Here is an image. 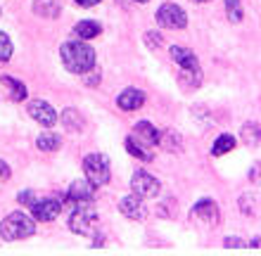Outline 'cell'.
<instances>
[{
    "label": "cell",
    "instance_id": "cell-1",
    "mask_svg": "<svg viewBox=\"0 0 261 256\" xmlns=\"http://www.w3.org/2000/svg\"><path fill=\"white\" fill-rule=\"evenodd\" d=\"M60 57H62V64L67 67V71H71V74H88L95 69V50L79 38L64 43L60 48Z\"/></svg>",
    "mask_w": 261,
    "mask_h": 256
},
{
    "label": "cell",
    "instance_id": "cell-2",
    "mask_svg": "<svg viewBox=\"0 0 261 256\" xmlns=\"http://www.w3.org/2000/svg\"><path fill=\"white\" fill-rule=\"evenodd\" d=\"M34 233H36L34 218H29L24 211H12V214L7 216V218H3V223H0V237L7 240V242L31 237Z\"/></svg>",
    "mask_w": 261,
    "mask_h": 256
},
{
    "label": "cell",
    "instance_id": "cell-3",
    "mask_svg": "<svg viewBox=\"0 0 261 256\" xmlns=\"http://www.w3.org/2000/svg\"><path fill=\"white\" fill-rule=\"evenodd\" d=\"M83 173H86V178H88L95 187L107 185L112 178L110 159H107L105 154H97V152L88 154V157L83 159Z\"/></svg>",
    "mask_w": 261,
    "mask_h": 256
},
{
    "label": "cell",
    "instance_id": "cell-4",
    "mask_svg": "<svg viewBox=\"0 0 261 256\" xmlns=\"http://www.w3.org/2000/svg\"><path fill=\"white\" fill-rule=\"evenodd\" d=\"M130 190H133V194L143 197V200H152V197H157V194L162 192V183H159L152 173L138 168V171H133V176H130Z\"/></svg>",
    "mask_w": 261,
    "mask_h": 256
},
{
    "label": "cell",
    "instance_id": "cell-5",
    "mask_svg": "<svg viewBox=\"0 0 261 256\" xmlns=\"http://www.w3.org/2000/svg\"><path fill=\"white\" fill-rule=\"evenodd\" d=\"M157 21H159V26L180 31V29L188 26V14H186V10L180 5H176V3H164V5L157 10Z\"/></svg>",
    "mask_w": 261,
    "mask_h": 256
},
{
    "label": "cell",
    "instance_id": "cell-6",
    "mask_svg": "<svg viewBox=\"0 0 261 256\" xmlns=\"http://www.w3.org/2000/svg\"><path fill=\"white\" fill-rule=\"evenodd\" d=\"M95 225H97V214L88 207H79L69 218V228L76 235H93Z\"/></svg>",
    "mask_w": 261,
    "mask_h": 256
},
{
    "label": "cell",
    "instance_id": "cell-7",
    "mask_svg": "<svg viewBox=\"0 0 261 256\" xmlns=\"http://www.w3.org/2000/svg\"><path fill=\"white\" fill-rule=\"evenodd\" d=\"M31 214H34L36 221H55L57 216L62 214V202L55 200V197H48V200H38L31 204Z\"/></svg>",
    "mask_w": 261,
    "mask_h": 256
},
{
    "label": "cell",
    "instance_id": "cell-8",
    "mask_svg": "<svg viewBox=\"0 0 261 256\" xmlns=\"http://www.w3.org/2000/svg\"><path fill=\"white\" fill-rule=\"evenodd\" d=\"M29 114L34 121H38L41 126L45 128H53L57 124V111L53 109V104H48L45 100H34V102H29Z\"/></svg>",
    "mask_w": 261,
    "mask_h": 256
},
{
    "label": "cell",
    "instance_id": "cell-9",
    "mask_svg": "<svg viewBox=\"0 0 261 256\" xmlns=\"http://www.w3.org/2000/svg\"><path fill=\"white\" fill-rule=\"evenodd\" d=\"M119 211L130 218V221H143L145 216H147V209L143 204V197H138V194H128L124 200L119 202Z\"/></svg>",
    "mask_w": 261,
    "mask_h": 256
},
{
    "label": "cell",
    "instance_id": "cell-10",
    "mask_svg": "<svg viewBox=\"0 0 261 256\" xmlns=\"http://www.w3.org/2000/svg\"><path fill=\"white\" fill-rule=\"evenodd\" d=\"M67 194H69V200L74 202V204H90L93 197H95V185H93L88 178L86 180H74Z\"/></svg>",
    "mask_w": 261,
    "mask_h": 256
},
{
    "label": "cell",
    "instance_id": "cell-11",
    "mask_svg": "<svg viewBox=\"0 0 261 256\" xmlns=\"http://www.w3.org/2000/svg\"><path fill=\"white\" fill-rule=\"evenodd\" d=\"M169 52H171V60L178 64L183 71H199V60L193 50L183 48V45H171Z\"/></svg>",
    "mask_w": 261,
    "mask_h": 256
},
{
    "label": "cell",
    "instance_id": "cell-12",
    "mask_svg": "<svg viewBox=\"0 0 261 256\" xmlns=\"http://www.w3.org/2000/svg\"><path fill=\"white\" fill-rule=\"evenodd\" d=\"M143 104H145V93L138 88H126L124 93H119V97H117V107L124 111H136V109H140Z\"/></svg>",
    "mask_w": 261,
    "mask_h": 256
},
{
    "label": "cell",
    "instance_id": "cell-13",
    "mask_svg": "<svg viewBox=\"0 0 261 256\" xmlns=\"http://www.w3.org/2000/svg\"><path fill=\"white\" fill-rule=\"evenodd\" d=\"M190 214L197 216V218H202L206 225H216V223H219V207H216V204H214V200H209V197L199 200L197 204L193 207V211H190Z\"/></svg>",
    "mask_w": 261,
    "mask_h": 256
},
{
    "label": "cell",
    "instance_id": "cell-14",
    "mask_svg": "<svg viewBox=\"0 0 261 256\" xmlns=\"http://www.w3.org/2000/svg\"><path fill=\"white\" fill-rule=\"evenodd\" d=\"M133 133H136L138 140H143L145 145H150V147L159 145V135H162V133H159L157 128H154V124H150V121H138V124L133 126Z\"/></svg>",
    "mask_w": 261,
    "mask_h": 256
},
{
    "label": "cell",
    "instance_id": "cell-15",
    "mask_svg": "<svg viewBox=\"0 0 261 256\" xmlns=\"http://www.w3.org/2000/svg\"><path fill=\"white\" fill-rule=\"evenodd\" d=\"M71 31H74V36L79 41H90V38H95V36L102 34V26L93 19H83V21H79Z\"/></svg>",
    "mask_w": 261,
    "mask_h": 256
},
{
    "label": "cell",
    "instance_id": "cell-16",
    "mask_svg": "<svg viewBox=\"0 0 261 256\" xmlns=\"http://www.w3.org/2000/svg\"><path fill=\"white\" fill-rule=\"evenodd\" d=\"M126 150H128L130 157H136L140 161H152V150L150 145H145L143 140H138L136 135H128L126 138Z\"/></svg>",
    "mask_w": 261,
    "mask_h": 256
},
{
    "label": "cell",
    "instance_id": "cell-17",
    "mask_svg": "<svg viewBox=\"0 0 261 256\" xmlns=\"http://www.w3.org/2000/svg\"><path fill=\"white\" fill-rule=\"evenodd\" d=\"M235 145H238V140H235L233 135H230V133H223V135H219V138L214 140L212 154H214V157H223V154L233 152Z\"/></svg>",
    "mask_w": 261,
    "mask_h": 256
},
{
    "label": "cell",
    "instance_id": "cell-18",
    "mask_svg": "<svg viewBox=\"0 0 261 256\" xmlns=\"http://www.w3.org/2000/svg\"><path fill=\"white\" fill-rule=\"evenodd\" d=\"M0 81L7 86V90H10V97H12L14 102H24V100L29 97V90H27V86L21 83V81H17V78H12V76H3Z\"/></svg>",
    "mask_w": 261,
    "mask_h": 256
},
{
    "label": "cell",
    "instance_id": "cell-19",
    "mask_svg": "<svg viewBox=\"0 0 261 256\" xmlns=\"http://www.w3.org/2000/svg\"><path fill=\"white\" fill-rule=\"evenodd\" d=\"M60 3L57 0H36L34 3V12L38 17H48V19H55L57 14H60Z\"/></svg>",
    "mask_w": 261,
    "mask_h": 256
},
{
    "label": "cell",
    "instance_id": "cell-20",
    "mask_svg": "<svg viewBox=\"0 0 261 256\" xmlns=\"http://www.w3.org/2000/svg\"><path fill=\"white\" fill-rule=\"evenodd\" d=\"M159 147L166 150V152H180V147H183V138H180V133L176 131H166L159 135Z\"/></svg>",
    "mask_w": 261,
    "mask_h": 256
},
{
    "label": "cell",
    "instance_id": "cell-21",
    "mask_svg": "<svg viewBox=\"0 0 261 256\" xmlns=\"http://www.w3.org/2000/svg\"><path fill=\"white\" fill-rule=\"evenodd\" d=\"M36 145H38L41 152H57L60 145H62V140H60V135H55V133H43V135H38Z\"/></svg>",
    "mask_w": 261,
    "mask_h": 256
},
{
    "label": "cell",
    "instance_id": "cell-22",
    "mask_svg": "<svg viewBox=\"0 0 261 256\" xmlns=\"http://www.w3.org/2000/svg\"><path fill=\"white\" fill-rule=\"evenodd\" d=\"M240 135H242V143H247V145H259L261 143V124H256V121L245 124Z\"/></svg>",
    "mask_w": 261,
    "mask_h": 256
},
{
    "label": "cell",
    "instance_id": "cell-23",
    "mask_svg": "<svg viewBox=\"0 0 261 256\" xmlns=\"http://www.w3.org/2000/svg\"><path fill=\"white\" fill-rule=\"evenodd\" d=\"M62 121L69 131H83V117L76 109H64Z\"/></svg>",
    "mask_w": 261,
    "mask_h": 256
},
{
    "label": "cell",
    "instance_id": "cell-24",
    "mask_svg": "<svg viewBox=\"0 0 261 256\" xmlns=\"http://www.w3.org/2000/svg\"><path fill=\"white\" fill-rule=\"evenodd\" d=\"M226 14L233 24H240L242 17H245V10H242V0H226Z\"/></svg>",
    "mask_w": 261,
    "mask_h": 256
},
{
    "label": "cell",
    "instance_id": "cell-25",
    "mask_svg": "<svg viewBox=\"0 0 261 256\" xmlns=\"http://www.w3.org/2000/svg\"><path fill=\"white\" fill-rule=\"evenodd\" d=\"M10 57H12V41L7 34L0 31V62H7Z\"/></svg>",
    "mask_w": 261,
    "mask_h": 256
},
{
    "label": "cell",
    "instance_id": "cell-26",
    "mask_svg": "<svg viewBox=\"0 0 261 256\" xmlns=\"http://www.w3.org/2000/svg\"><path fill=\"white\" fill-rule=\"evenodd\" d=\"M145 43H147V48L157 50V48H162V45H164V38H162V34H159V31H147V34H145Z\"/></svg>",
    "mask_w": 261,
    "mask_h": 256
},
{
    "label": "cell",
    "instance_id": "cell-27",
    "mask_svg": "<svg viewBox=\"0 0 261 256\" xmlns=\"http://www.w3.org/2000/svg\"><path fill=\"white\" fill-rule=\"evenodd\" d=\"M17 202H19V204H29V207H31V204H34V192H31V190H24V192L17 194Z\"/></svg>",
    "mask_w": 261,
    "mask_h": 256
},
{
    "label": "cell",
    "instance_id": "cell-28",
    "mask_svg": "<svg viewBox=\"0 0 261 256\" xmlns=\"http://www.w3.org/2000/svg\"><path fill=\"white\" fill-rule=\"evenodd\" d=\"M10 176H12V171H10V166H7V161L0 159V180L5 183V180H10Z\"/></svg>",
    "mask_w": 261,
    "mask_h": 256
},
{
    "label": "cell",
    "instance_id": "cell-29",
    "mask_svg": "<svg viewBox=\"0 0 261 256\" xmlns=\"http://www.w3.org/2000/svg\"><path fill=\"white\" fill-rule=\"evenodd\" d=\"M223 247H247V244L242 242V240H238V237H228L226 242H223Z\"/></svg>",
    "mask_w": 261,
    "mask_h": 256
},
{
    "label": "cell",
    "instance_id": "cell-30",
    "mask_svg": "<svg viewBox=\"0 0 261 256\" xmlns=\"http://www.w3.org/2000/svg\"><path fill=\"white\" fill-rule=\"evenodd\" d=\"M74 3H79L81 7H93V5H97V3H102V0H74Z\"/></svg>",
    "mask_w": 261,
    "mask_h": 256
},
{
    "label": "cell",
    "instance_id": "cell-31",
    "mask_svg": "<svg viewBox=\"0 0 261 256\" xmlns=\"http://www.w3.org/2000/svg\"><path fill=\"white\" fill-rule=\"evenodd\" d=\"M249 247H254V249H261V235H256L252 242H249Z\"/></svg>",
    "mask_w": 261,
    "mask_h": 256
},
{
    "label": "cell",
    "instance_id": "cell-32",
    "mask_svg": "<svg viewBox=\"0 0 261 256\" xmlns=\"http://www.w3.org/2000/svg\"><path fill=\"white\" fill-rule=\"evenodd\" d=\"M97 81H100V74H93V76H88V81H86V83H88V86H95Z\"/></svg>",
    "mask_w": 261,
    "mask_h": 256
},
{
    "label": "cell",
    "instance_id": "cell-33",
    "mask_svg": "<svg viewBox=\"0 0 261 256\" xmlns=\"http://www.w3.org/2000/svg\"><path fill=\"white\" fill-rule=\"evenodd\" d=\"M136 3H147V0H136Z\"/></svg>",
    "mask_w": 261,
    "mask_h": 256
},
{
    "label": "cell",
    "instance_id": "cell-34",
    "mask_svg": "<svg viewBox=\"0 0 261 256\" xmlns=\"http://www.w3.org/2000/svg\"><path fill=\"white\" fill-rule=\"evenodd\" d=\"M199 3H209V0H199Z\"/></svg>",
    "mask_w": 261,
    "mask_h": 256
},
{
    "label": "cell",
    "instance_id": "cell-35",
    "mask_svg": "<svg viewBox=\"0 0 261 256\" xmlns=\"http://www.w3.org/2000/svg\"><path fill=\"white\" fill-rule=\"evenodd\" d=\"M193 3H199V0H193Z\"/></svg>",
    "mask_w": 261,
    "mask_h": 256
}]
</instances>
